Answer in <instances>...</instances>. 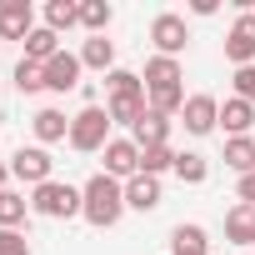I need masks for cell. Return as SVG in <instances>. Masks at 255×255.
Returning a JSON list of instances; mask_svg holds the SVG:
<instances>
[{
    "instance_id": "cell-11",
    "label": "cell",
    "mask_w": 255,
    "mask_h": 255,
    "mask_svg": "<svg viewBox=\"0 0 255 255\" xmlns=\"http://www.w3.org/2000/svg\"><path fill=\"white\" fill-rule=\"evenodd\" d=\"M30 130H35V145H55V140H70V115H65V110H55V105H45V110H35Z\"/></svg>"
},
{
    "instance_id": "cell-28",
    "label": "cell",
    "mask_w": 255,
    "mask_h": 255,
    "mask_svg": "<svg viewBox=\"0 0 255 255\" xmlns=\"http://www.w3.org/2000/svg\"><path fill=\"white\" fill-rule=\"evenodd\" d=\"M165 170H175V150L170 145H155V150H140V175H165Z\"/></svg>"
},
{
    "instance_id": "cell-17",
    "label": "cell",
    "mask_w": 255,
    "mask_h": 255,
    "mask_svg": "<svg viewBox=\"0 0 255 255\" xmlns=\"http://www.w3.org/2000/svg\"><path fill=\"white\" fill-rule=\"evenodd\" d=\"M80 65H85V70H100V75H110V70H115V40H105V35H90V40L80 45Z\"/></svg>"
},
{
    "instance_id": "cell-6",
    "label": "cell",
    "mask_w": 255,
    "mask_h": 255,
    "mask_svg": "<svg viewBox=\"0 0 255 255\" xmlns=\"http://www.w3.org/2000/svg\"><path fill=\"white\" fill-rule=\"evenodd\" d=\"M225 60L240 70V65H255V10H240L235 25L225 30Z\"/></svg>"
},
{
    "instance_id": "cell-15",
    "label": "cell",
    "mask_w": 255,
    "mask_h": 255,
    "mask_svg": "<svg viewBox=\"0 0 255 255\" xmlns=\"http://www.w3.org/2000/svg\"><path fill=\"white\" fill-rule=\"evenodd\" d=\"M180 80H185L180 60H170V55H150L145 60V90H175Z\"/></svg>"
},
{
    "instance_id": "cell-18",
    "label": "cell",
    "mask_w": 255,
    "mask_h": 255,
    "mask_svg": "<svg viewBox=\"0 0 255 255\" xmlns=\"http://www.w3.org/2000/svg\"><path fill=\"white\" fill-rule=\"evenodd\" d=\"M170 255H210V240H205V225H175L170 230Z\"/></svg>"
},
{
    "instance_id": "cell-19",
    "label": "cell",
    "mask_w": 255,
    "mask_h": 255,
    "mask_svg": "<svg viewBox=\"0 0 255 255\" xmlns=\"http://www.w3.org/2000/svg\"><path fill=\"white\" fill-rule=\"evenodd\" d=\"M105 110H110V125H125V130H135L140 115H145L150 105H145V95H120V100H105Z\"/></svg>"
},
{
    "instance_id": "cell-21",
    "label": "cell",
    "mask_w": 255,
    "mask_h": 255,
    "mask_svg": "<svg viewBox=\"0 0 255 255\" xmlns=\"http://www.w3.org/2000/svg\"><path fill=\"white\" fill-rule=\"evenodd\" d=\"M205 175H210V160L200 150H175V180L180 185H205Z\"/></svg>"
},
{
    "instance_id": "cell-14",
    "label": "cell",
    "mask_w": 255,
    "mask_h": 255,
    "mask_svg": "<svg viewBox=\"0 0 255 255\" xmlns=\"http://www.w3.org/2000/svg\"><path fill=\"white\" fill-rule=\"evenodd\" d=\"M220 125H225V140H230V135H250V130H255V105L240 100V95H230V100L220 105Z\"/></svg>"
},
{
    "instance_id": "cell-27",
    "label": "cell",
    "mask_w": 255,
    "mask_h": 255,
    "mask_svg": "<svg viewBox=\"0 0 255 255\" xmlns=\"http://www.w3.org/2000/svg\"><path fill=\"white\" fill-rule=\"evenodd\" d=\"M45 25L60 35V30H75L80 25V5H70V0H50L45 5Z\"/></svg>"
},
{
    "instance_id": "cell-30",
    "label": "cell",
    "mask_w": 255,
    "mask_h": 255,
    "mask_svg": "<svg viewBox=\"0 0 255 255\" xmlns=\"http://www.w3.org/2000/svg\"><path fill=\"white\" fill-rule=\"evenodd\" d=\"M230 80H235V95H240V100H250V105H255V65H240V70H235V75H230Z\"/></svg>"
},
{
    "instance_id": "cell-23",
    "label": "cell",
    "mask_w": 255,
    "mask_h": 255,
    "mask_svg": "<svg viewBox=\"0 0 255 255\" xmlns=\"http://www.w3.org/2000/svg\"><path fill=\"white\" fill-rule=\"evenodd\" d=\"M30 215V195L20 190H0V230H20Z\"/></svg>"
},
{
    "instance_id": "cell-29",
    "label": "cell",
    "mask_w": 255,
    "mask_h": 255,
    "mask_svg": "<svg viewBox=\"0 0 255 255\" xmlns=\"http://www.w3.org/2000/svg\"><path fill=\"white\" fill-rule=\"evenodd\" d=\"M0 255H35V250L20 230H0Z\"/></svg>"
},
{
    "instance_id": "cell-7",
    "label": "cell",
    "mask_w": 255,
    "mask_h": 255,
    "mask_svg": "<svg viewBox=\"0 0 255 255\" xmlns=\"http://www.w3.org/2000/svg\"><path fill=\"white\" fill-rule=\"evenodd\" d=\"M100 155H105V175H110V180H120V185L130 180V175H140V145H135L130 135H115Z\"/></svg>"
},
{
    "instance_id": "cell-13",
    "label": "cell",
    "mask_w": 255,
    "mask_h": 255,
    "mask_svg": "<svg viewBox=\"0 0 255 255\" xmlns=\"http://www.w3.org/2000/svg\"><path fill=\"white\" fill-rule=\"evenodd\" d=\"M160 205V180L155 175H130L125 180V210H155Z\"/></svg>"
},
{
    "instance_id": "cell-24",
    "label": "cell",
    "mask_w": 255,
    "mask_h": 255,
    "mask_svg": "<svg viewBox=\"0 0 255 255\" xmlns=\"http://www.w3.org/2000/svg\"><path fill=\"white\" fill-rule=\"evenodd\" d=\"M105 95H110V100H120V95H145V75L120 70V65H115V70L105 75Z\"/></svg>"
},
{
    "instance_id": "cell-2",
    "label": "cell",
    "mask_w": 255,
    "mask_h": 255,
    "mask_svg": "<svg viewBox=\"0 0 255 255\" xmlns=\"http://www.w3.org/2000/svg\"><path fill=\"white\" fill-rule=\"evenodd\" d=\"M30 210H35L40 220H70V215L85 210V195H80V185H70V180H45V185L30 190Z\"/></svg>"
},
{
    "instance_id": "cell-25",
    "label": "cell",
    "mask_w": 255,
    "mask_h": 255,
    "mask_svg": "<svg viewBox=\"0 0 255 255\" xmlns=\"http://www.w3.org/2000/svg\"><path fill=\"white\" fill-rule=\"evenodd\" d=\"M110 20H115L110 0H85V5H80V25H85L90 35H105V30H110Z\"/></svg>"
},
{
    "instance_id": "cell-3",
    "label": "cell",
    "mask_w": 255,
    "mask_h": 255,
    "mask_svg": "<svg viewBox=\"0 0 255 255\" xmlns=\"http://www.w3.org/2000/svg\"><path fill=\"white\" fill-rule=\"evenodd\" d=\"M110 140H115V135H110V110H105V105L90 100L80 115H70V150H80V155H100Z\"/></svg>"
},
{
    "instance_id": "cell-12",
    "label": "cell",
    "mask_w": 255,
    "mask_h": 255,
    "mask_svg": "<svg viewBox=\"0 0 255 255\" xmlns=\"http://www.w3.org/2000/svg\"><path fill=\"white\" fill-rule=\"evenodd\" d=\"M130 140H135L140 150H155V145H170V115H155V110H145V115H140V125L130 130Z\"/></svg>"
},
{
    "instance_id": "cell-9",
    "label": "cell",
    "mask_w": 255,
    "mask_h": 255,
    "mask_svg": "<svg viewBox=\"0 0 255 255\" xmlns=\"http://www.w3.org/2000/svg\"><path fill=\"white\" fill-rule=\"evenodd\" d=\"M30 30H35V5L30 0H5L0 5V40H30Z\"/></svg>"
},
{
    "instance_id": "cell-20",
    "label": "cell",
    "mask_w": 255,
    "mask_h": 255,
    "mask_svg": "<svg viewBox=\"0 0 255 255\" xmlns=\"http://www.w3.org/2000/svg\"><path fill=\"white\" fill-rule=\"evenodd\" d=\"M55 55H60V35H55L50 25H35V30H30V40H25V60L45 65V60H55Z\"/></svg>"
},
{
    "instance_id": "cell-26",
    "label": "cell",
    "mask_w": 255,
    "mask_h": 255,
    "mask_svg": "<svg viewBox=\"0 0 255 255\" xmlns=\"http://www.w3.org/2000/svg\"><path fill=\"white\" fill-rule=\"evenodd\" d=\"M10 80H15V90H20V95H35V90H45V65H35V60H25V55H20Z\"/></svg>"
},
{
    "instance_id": "cell-22",
    "label": "cell",
    "mask_w": 255,
    "mask_h": 255,
    "mask_svg": "<svg viewBox=\"0 0 255 255\" xmlns=\"http://www.w3.org/2000/svg\"><path fill=\"white\" fill-rule=\"evenodd\" d=\"M225 165L235 175H250L255 170V135H230L225 140Z\"/></svg>"
},
{
    "instance_id": "cell-4",
    "label": "cell",
    "mask_w": 255,
    "mask_h": 255,
    "mask_svg": "<svg viewBox=\"0 0 255 255\" xmlns=\"http://www.w3.org/2000/svg\"><path fill=\"white\" fill-rule=\"evenodd\" d=\"M150 40H155V55L180 60V55H185V45H190V25H185V15L160 10V15L150 20Z\"/></svg>"
},
{
    "instance_id": "cell-31",
    "label": "cell",
    "mask_w": 255,
    "mask_h": 255,
    "mask_svg": "<svg viewBox=\"0 0 255 255\" xmlns=\"http://www.w3.org/2000/svg\"><path fill=\"white\" fill-rule=\"evenodd\" d=\"M235 200H240V205H250V210H255V170H250V175H240V180H235Z\"/></svg>"
},
{
    "instance_id": "cell-5",
    "label": "cell",
    "mask_w": 255,
    "mask_h": 255,
    "mask_svg": "<svg viewBox=\"0 0 255 255\" xmlns=\"http://www.w3.org/2000/svg\"><path fill=\"white\" fill-rule=\"evenodd\" d=\"M10 175H15V180H25V185L35 190V185L55 180V160H50V150H45V145H20V150L10 155Z\"/></svg>"
},
{
    "instance_id": "cell-10",
    "label": "cell",
    "mask_w": 255,
    "mask_h": 255,
    "mask_svg": "<svg viewBox=\"0 0 255 255\" xmlns=\"http://www.w3.org/2000/svg\"><path fill=\"white\" fill-rule=\"evenodd\" d=\"M80 55H70V50H60L55 60H45V90H55V95H65V90H80Z\"/></svg>"
},
{
    "instance_id": "cell-16",
    "label": "cell",
    "mask_w": 255,
    "mask_h": 255,
    "mask_svg": "<svg viewBox=\"0 0 255 255\" xmlns=\"http://www.w3.org/2000/svg\"><path fill=\"white\" fill-rule=\"evenodd\" d=\"M225 245H255V210L250 205L225 210Z\"/></svg>"
},
{
    "instance_id": "cell-8",
    "label": "cell",
    "mask_w": 255,
    "mask_h": 255,
    "mask_svg": "<svg viewBox=\"0 0 255 255\" xmlns=\"http://www.w3.org/2000/svg\"><path fill=\"white\" fill-rule=\"evenodd\" d=\"M180 125H185L190 135H210L215 125H220V100H215V95H205V90H200V95H185Z\"/></svg>"
},
{
    "instance_id": "cell-1",
    "label": "cell",
    "mask_w": 255,
    "mask_h": 255,
    "mask_svg": "<svg viewBox=\"0 0 255 255\" xmlns=\"http://www.w3.org/2000/svg\"><path fill=\"white\" fill-rule=\"evenodd\" d=\"M80 195H85V210H80V215H85L95 230H110V225L125 215V185L110 180L105 170H95V175L80 185Z\"/></svg>"
}]
</instances>
